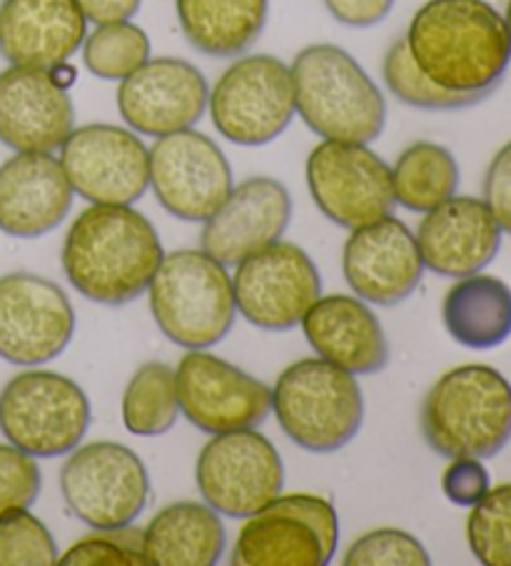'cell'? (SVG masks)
Here are the masks:
<instances>
[{
    "label": "cell",
    "instance_id": "17",
    "mask_svg": "<svg viewBox=\"0 0 511 566\" xmlns=\"http://www.w3.org/2000/svg\"><path fill=\"white\" fill-rule=\"evenodd\" d=\"M180 415L202 432L260 427L272 409V389L208 349H188L175 369Z\"/></svg>",
    "mask_w": 511,
    "mask_h": 566
},
{
    "label": "cell",
    "instance_id": "39",
    "mask_svg": "<svg viewBox=\"0 0 511 566\" xmlns=\"http://www.w3.org/2000/svg\"><path fill=\"white\" fill-rule=\"evenodd\" d=\"M484 202L501 232L511 235V140L489 163L484 175Z\"/></svg>",
    "mask_w": 511,
    "mask_h": 566
},
{
    "label": "cell",
    "instance_id": "3",
    "mask_svg": "<svg viewBox=\"0 0 511 566\" xmlns=\"http://www.w3.org/2000/svg\"><path fill=\"white\" fill-rule=\"evenodd\" d=\"M290 75L294 113L322 140L372 143L385 130V95L345 48L332 43L302 48Z\"/></svg>",
    "mask_w": 511,
    "mask_h": 566
},
{
    "label": "cell",
    "instance_id": "15",
    "mask_svg": "<svg viewBox=\"0 0 511 566\" xmlns=\"http://www.w3.org/2000/svg\"><path fill=\"white\" fill-rule=\"evenodd\" d=\"M150 188L157 202L185 222H205L232 190L230 163L205 133L178 130L155 138Z\"/></svg>",
    "mask_w": 511,
    "mask_h": 566
},
{
    "label": "cell",
    "instance_id": "33",
    "mask_svg": "<svg viewBox=\"0 0 511 566\" xmlns=\"http://www.w3.org/2000/svg\"><path fill=\"white\" fill-rule=\"evenodd\" d=\"M382 75H385L389 93L399 103L417 107V111H461V107L477 105V101H471V97L449 93L445 87L431 83L419 71L417 63L411 61L405 38H399V41L389 45L385 65H382Z\"/></svg>",
    "mask_w": 511,
    "mask_h": 566
},
{
    "label": "cell",
    "instance_id": "2",
    "mask_svg": "<svg viewBox=\"0 0 511 566\" xmlns=\"http://www.w3.org/2000/svg\"><path fill=\"white\" fill-rule=\"evenodd\" d=\"M155 224L131 205H91L63 242V272L85 300L127 305L147 292L163 262Z\"/></svg>",
    "mask_w": 511,
    "mask_h": 566
},
{
    "label": "cell",
    "instance_id": "16",
    "mask_svg": "<svg viewBox=\"0 0 511 566\" xmlns=\"http://www.w3.org/2000/svg\"><path fill=\"white\" fill-rule=\"evenodd\" d=\"M75 335V312L53 280L33 272L0 277V359L38 367L63 355Z\"/></svg>",
    "mask_w": 511,
    "mask_h": 566
},
{
    "label": "cell",
    "instance_id": "10",
    "mask_svg": "<svg viewBox=\"0 0 511 566\" xmlns=\"http://www.w3.org/2000/svg\"><path fill=\"white\" fill-rule=\"evenodd\" d=\"M195 480L205 504L230 520H248L282 494L284 467L268 437L252 429L212 434L202 447Z\"/></svg>",
    "mask_w": 511,
    "mask_h": 566
},
{
    "label": "cell",
    "instance_id": "20",
    "mask_svg": "<svg viewBox=\"0 0 511 566\" xmlns=\"http://www.w3.org/2000/svg\"><path fill=\"white\" fill-rule=\"evenodd\" d=\"M75 128L67 87L48 67L11 65L0 73V143L15 153H53Z\"/></svg>",
    "mask_w": 511,
    "mask_h": 566
},
{
    "label": "cell",
    "instance_id": "11",
    "mask_svg": "<svg viewBox=\"0 0 511 566\" xmlns=\"http://www.w3.org/2000/svg\"><path fill=\"white\" fill-rule=\"evenodd\" d=\"M61 492L87 526L133 524L147 504L150 480L140 457L117 442L75 447L61 470Z\"/></svg>",
    "mask_w": 511,
    "mask_h": 566
},
{
    "label": "cell",
    "instance_id": "27",
    "mask_svg": "<svg viewBox=\"0 0 511 566\" xmlns=\"http://www.w3.org/2000/svg\"><path fill=\"white\" fill-rule=\"evenodd\" d=\"M441 319L455 343L491 349L511 337V287L489 275L459 277L441 302Z\"/></svg>",
    "mask_w": 511,
    "mask_h": 566
},
{
    "label": "cell",
    "instance_id": "29",
    "mask_svg": "<svg viewBox=\"0 0 511 566\" xmlns=\"http://www.w3.org/2000/svg\"><path fill=\"white\" fill-rule=\"evenodd\" d=\"M459 165L445 145L419 140L399 155L392 168L395 202L411 212H429L457 195Z\"/></svg>",
    "mask_w": 511,
    "mask_h": 566
},
{
    "label": "cell",
    "instance_id": "14",
    "mask_svg": "<svg viewBox=\"0 0 511 566\" xmlns=\"http://www.w3.org/2000/svg\"><path fill=\"white\" fill-rule=\"evenodd\" d=\"M58 160L73 192L91 205H133L150 188V153L133 130L117 125L73 128Z\"/></svg>",
    "mask_w": 511,
    "mask_h": 566
},
{
    "label": "cell",
    "instance_id": "4",
    "mask_svg": "<svg viewBox=\"0 0 511 566\" xmlns=\"http://www.w3.org/2000/svg\"><path fill=\"white\" fill-rule=\"evenodd\" d=\"M421 434L447 460H491L511 439V385L489 365L441 375L421 405Z\"/></svg>",
    "mask_w": 511,
    "mask_h": 566
},
{
    "label": "cell",
    "instance_id": "8",
    "mask_svg": "<svg viewBox=\"0 0 511 566\" xmlns=\"http://www.w3.org/2000/svg\"><path fill=\"white\" fill-rule=\"evenodd\" d=\"M340 522L317 494H278L244 520L234 542V566H324L337 552Z\"/></svg>",
    "mask_w": 511,
    "mask_h": 566
},
{
    "label": "cell",
    "instance_id": "21",
    "mask_svg": "<svg viewBox=\"0 0 511 566\" xmlns=\"http://www.w3.org/2000/svg\"><path fill=\"white\" fill-rule=\"evenodd\" d=\"M292 218V198L280 180L248 178L205 220L200 245L225 268L278 242Z\"/></svg>",
    "mask_w": 511,
    "mask_h": 566
},
{
    "label": "cell",
    "instance_id": "42",
    "mask_svg": "<svg viewBox=\"0 0 511 566\" xmlns=\"http://www.w3.org/2000/svg\"><path fill=\"white\" fill-rule=\"evenodd\" d=\"M51 73H53L55 81L61 83L63 87H71V85L75 83V77H77V71H75V67H73L71 63L55 65V67H51Z\"/></svg>",
    "mask_w": 511,
    "mask_h": 566
},
{
    "label": "cell",
    "instance_id": "35",
    "mask_svg": "<svg viewBox=\"0 0 511 566\" xmlns=\"http://www.w3.org/2000/svg\"><path fill=\"white\" fill-rule=\"evenodd\" d=\"M63 566H145L143 530L133 524L93 526L91 534L77 539L61 554Z\"/></svg>",
    "mask_w": 511,
    "mask_h": 566
},
{
    "label": "cell",
    "instance_id": "1",
    "mask_svg": "<svg viewBox=\"0 0 511 566\" xmlns=\"http://www.w3.org/2000/svg\"><path fill=\"white\" fill-rule=\"evenodd\" d=\"M405 43L431 83L477 103L497 91L511 63L504 15L487 0H427Z\"/></svg>",
    "mask_w": 511,
    "mask_h": 566
},
{
    "label": "cell",
    "instance_id": "30",
    "mask_svg": "<svg viewBox=\"0 0 511 566\" xmlns=\"http://www.w3.org/2000/svg\"><path fill=\"white\" fill-rule=\"evenodd\" d=\"M180 417L175 369L147 363L131 377L123 392V422L137 437H160Z\"/></svg>",
    "mask_w": 511,
    "mask_h": 566
},
{
    "label": "cell",
    "instance_id": "34",
    "mask_svg": "<svg viewBox=\"0 0 511 566\" xmlns=\"http://www.w3.org/2000/svg\"><path fill=\"white\" fill-rule=\"evenodd\" d=\"M58 559L53 534L31 514V506L0 516V566H53Z\"/></svg>",
    "mask_w": 511,
    "mask_h": 566
},
{
    "label": "cell",
    "instance_id": "43",
    "mask_svg": "<svg viewBox=\"0 0 511 566\" xmlns=\"http://www.w3.org/2000/svg\"><path fill=\"white\" fill-rule=\"evenodd\" d=\"M504 23H507V31H509V41H511V0L507 3V13H504Z\"/></svg>",
    "mask_w": 511,
    "mask_h": 566
},
{
    "label": "cell",
    "instance_id": "18",
    "mask_svg": "<svg viewBox=\"0 0 511 566\" xmlns=\"http://www.w3.org/2000/svg\"><path fill=\"white\" fill-rule=\"evenodd\" d=\"M208 97L200 67L182 57H147L121 81L117 111L133 133L160 138L192 128L208 111Z\"/></svg>",
    "mask_w": 511,
    "mask_h": 566
},
{
    "label": "cell",
    "instance_id": "26",
    "mask_svg": "<svg viewBox=\"0 0 511 566\" xmlns=\"http://www.w3.org/2000/svg\"><path fill=\"white\" fill-rule=\"evenodd\" d=\"M150 566H212L225 552V526L210 504L175 502L143 530Z\"/></svg>",
    "mask_w": 511,
    "mask_h": 566
},
{
    "label": "cell",
    "instance_id": "6",
    "mask_svg": "<svg viewBox=\"0 0 511 566\" xmlns=\"http://www.w3.org/2000/svg\"><path fill=\"white\" fill-rule=\"evenodd\" d=\"M272 409L282 432L312 454L347 447L365 419L357 377L322 357L284 369L272 389Z\"/></svg>",
    "mask_w": 511,
    "mask_h": 566
},
{
    "label": "cell",
    "instance_id": "31",
    "mask_svg": "<svg viewBox=\"0 0 511 566\" xmlns=\"http://www.w3.org/2000/svg\"><path fill=\"white\" fill-rule=\"evenodd\" d=\"M81 48L85 67L101 81H123L150 57V38L131 21L97 25Z\"/></svg>",
    "mask_w": 511,
    "mask_h": 566
},
{
    "label": "cell",
    "instance_id": "23",
    "mask_svg": "<svg viewBox=\"0 0 511 566\" xmlns=\"http://www.w3.org/2000/svg\"><path fill=\"white\" fill-rule=\"evenodd\" d=\"M73 205V188L53 153H15L0 165V230L33 240L53 232Z\"/></svg>",
    "mask_w": 511,
    "mask_h": 566
},
{
    "label": "cell",
    "instance_id": "37",
    "mask_svg": "<svg viewBox=\"0 0 511 566\" xmlns=\"http://www.w3.org/2000/svg\"><path fill=\"white\" fill-rule=\"evenodd\" d=\"M41 484L43 476L35 457L25 454L11 442L0 444V516L35 504Z\"/></svg>",
    "mask_w": 511,
    "mask_h": 566
},
{
    "label": "cell",
    "instance_id": "7",
    "mask_svg": "<svg viewBox=\"0 0 511 566\" xmlns=\"http://www.w3.org/2000/svg\"><path fill=\"white\" fill-rule=\"evenodd\" d=\"M91 427V402L75 379L25 369L0 389V432L35 460L71 454Z\"/></svg>",
    "mask_w": 511,
    "mask_h": 566
},
{
    "label": "cell",
    "instance_id": "41",
    "mask_svg": "<svg viewBox=\"0 0 511 566\" xmlns=\"http://www.w3.org/2000/svg\"><path fill=\"white\" fill-rule=\"evenodd\" d=\"M75 3L85 15V21L105 25L131 21V18L140 11L143 0H75Z\"/></svg>",
    "mask_w": 511,
    "mask_h": 566
},
{
    "label": "cell",
    "instance_id": "13",
    "mask_svg": "<svg viewBox=\"0 0 511 566\" xmlns=\"http://www.w3.org/2000/svg\"><path fill=\"white\" fill-rule=\"evenodd\" d=\"M234 307L250 325L268 332L298 327L322 292L314 260L294 242H272L234 265Z\"/></svg>",
    "mask_w": 511,
    "mask_h": 566
},
{
    "label": "cell",
    "instance_id": "9",
    "mask_svg": "<svg viewBox=\"0 0 511 566\" xmlns=\"http://www.w3.org/2000/svg\"><path fill=\"white\" fill-rule=\"evenodd\" d=\"M208 111L215 130L234 145L278 140L294 118L290 65L268 53L238 57L210 91Z\"/></svg>",
    "mask_w": 511,
    "mask_h": 566
},
{
    "label": "cell",
    "instance_id": "12",
    "mask_svg": "<svg viewBox=\"0 0 511 566\" xmlns=\"http://www.w3.org/2000/svg\"><path fill=\"white\" fill-rule=\"evenodd\" d=\"M307 188L324 218L347 230L392 214V168L367 143L322 140L307 158Z\"/></svg>",
    "mask_w": 511,
    "mask_h": 566
},
{
    "label": "cell",
    "instance_id": "40",
    "mask_svg": "<svg viewBox=\"0 0 511 566\" xmlns=\"http://www.w3.org/2000/svg\"><path fill=\"white\" fill-rule=\"evenodd\" d=\"M334 21L350 28H372L385 21L395 0H324Z\"/></svg>",
    "mask_w": 511,
    "mask_h": 566
},
{
    "label": "cell",
    "instance_id": "38",
    "mask_svg": "<svg viewBox=\"0 0 511 566\" xmlns=\"http://www.w3.org/2000/svg\"><path fill=\"white\" fill-rule=\"evenodd\" d=\"M441 490L457 506H474L491 490L487 467L477 457H457L441 474Z\"/></svg>",
    "mask_w": 511,
    "mask_h": 566
},
{
    "label": "cell",
    "instance_id": "28",
    "mask_svg": "<svg viewBox=\"0 0 511 566\" xmlns=\"http://www.w3.org/2000/svg\"><path fill=\"white\" fill-rule=\"evenodd\" d=\"M188 43L210 57L242 55L268 23L270 0H175Z\"/></svg>",
    "mask_w": 511,
    "mask_h": 566
},
{
    "label": "cell",
    "instance_id": "19",
    "mask_svg": "<svg viewBox=\"0 0 511 566\" xmlns=\"http://www.w3.org/2000/svg\"><path fill=\"white\" fill-rule=\"evenodd\" d=\"M342 272L359 300L379 307H395L415 295L425 262L415 232L387 214L352 230L342 252Z\"/></svg>",
    "mask_w": 511,
    "mask_h": 566
},
{
    "label": "cell",
    "instance_id": "24",
    "mask_svg": "<svg viewBox=\"0 0 511 566\" xmlns=\"http://www.w3.org/2000/svg\"><path fill=\"white\" fill-rule=\"evenodd\" d=\"M85 23L75 0H0V55L51 71L81 51Z\"/></svg>",
    "mask_w": 511,
    "mask_h": 566
},
{
    "label": "cell",
    "instance_id": "32",
    "mask_svg": "<svg viewBox=\"0 0 511 566\" xmlns=\"http://www.w3.org/2000/svg\"><path fill=\"white\" fill-rule=\"evenodd\" d=\"M469 549L484 566H511V482L489 490L467 520Z\"/></svg>",
    "mask_w": 511,
    "mask_h": 566
},
{
    "label": "cell",
    "instance_id": "22",
    "mask_svg": "<svg viewBox=\"0 0 511 566\" xmlns=\"http://www.w3.org/2000/svg\"><path fill=\"white\" fill-rule=\"evenodd\" d=\"M425 268L439 277H469L484 270L501 248V228L484 200L451 195L425 212L417 228Z\"/></svg>",
    "mask_w": 511,
    "mask_h": 566
},
{
    "label": "cell",
    "instance_id": "25",
    "mask_svg": "<svg viewBox=\"0 0 511 566\" xmlns=\"http://www.w3.org/2000/svg\"><path fill=\"white\" fill-rule=\"evenodd\" d=\"M300 325L314 353L352 375H377L389 363L387 335L365 300L320 295Z\"/></svg>",
    "mask_w": 511,
    "mask_h": 566
},
{
    "label": "cell",
    "instance_id": "36",
    "mask_svg": "<svg viewBox=\"0 0 511 566\" xmlns=\"http://www.w3.org/2000/svg\"><path fill=\"white\" fill-rule=\"evenodd\" d=\"M345 566H427L429 554L401 530H375L350 546Z\"/></svg>",
    "mask_w": 511,
    "mask_h": 566
},
{
    "label": "cell",
    "instance_id": "5",
    "mask_svg": "<svg viewBox=\"0 0 511 566\" xmlns=\"http://www.w3.org/2000/svg\"><path fill=\"white\" fill-rule=\"evenodd\" d=\"M150 312L163 335L185 349L222 343L234 325L232 277L205 250H175L163 255L147 287Z\"/></svg>",
    "mask_w": 511,
    "mask_h": 566
}]
</instances>
